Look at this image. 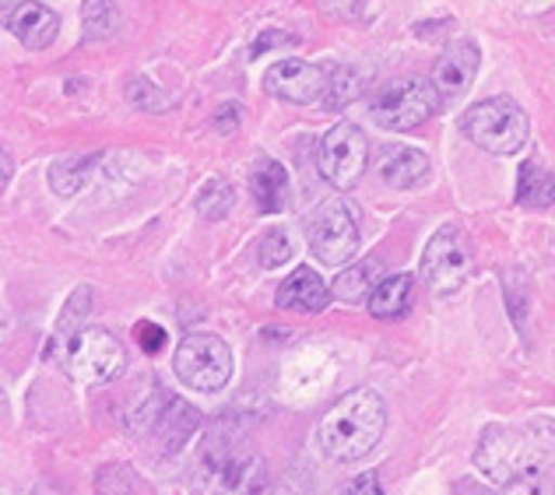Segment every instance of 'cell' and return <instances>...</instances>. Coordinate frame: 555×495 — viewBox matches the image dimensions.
Wrapping results in <instances>:
<instances>
[{
    "label": "cell",
    "instance_id": "ffe728a7",
    "mask_svg": "<svg viewBox=\"0 0 555 495\" xmlns=\"http://www.w3.org/2000/svg\"><path fill=\"white\" fill-rule=\"evenodd\" d=\"M517 204H524V208H548V204H555V172L538 162H524L517 177Z\"/></svg>",
    "mask_w": 555,
    "mask_h": 495
},
{
    "label": "cell",
    "instance_id": "9c48e42d",
    "mask_svg": "<svg viewBox=\"0 0 555 495\" xmlns=\"http://www.w3.org/2000/svg\"><path fill=\"white\" fill-rule=\"evenodd\" d=\"M472 271V250L457 225H443L422 253V282L433 296H454Z\"/></svg>",
    "mask_w": 555,
    "mask_h": 495
},
{
    "label": "cell",
    "instance_id": "9a60e30c",
    "mask_svg": "<svg viewBox=\"0 0 555 495\" xmlns=\"http://www.w3.org/2000/svg\"><path fill=\"white\" fill-rule=\"evenodd\" d=\"M379 180L393 191H415L429 180V155L412 148V144H387L379 152Z\"/></svg>",
    "mask_w": 555,
    "mask_h": 495
},
{
    "label": "cell",
    "instance_id": "5b68a950",
    "mask_svg": "<svg viewBox=\"0 0 555 495\" xmlns=\"http://www.w3.org/2000/svg\"><path fill=\"white\" fill-rule=\"evenodd\" d=\"M61 366L75 383L102 387L127 369V352L106 327H81L61 344Z\"/></svg>",
    "mask_w": 555,
    "mask_h": 495
},
{
    "label": "cell",
    "instance_id": "277c9868",
    "mask_svg": "<svg viewBox=\"0 0 555 495\" xmlns=\"http://www.w3.org/2000/svg\"><path fill=\"white\" fill-rule=\"evenodd\" d=\"M264 489V464L240 443H215L204 450L194 495H260Z\"/></svg>",
    "mask_w": 555,
    "mask_h": 495
},
{
    "label": "cell",
    "instance_id": "d6a6232c",
    "mask_svg": "<svg viewBox=\"0 0 555 495\" xmlns=\"http://www.w3.org/2000/svg\"><path fill=\"white\" fill-rule=\"evenodd\" d=\"M11 177H14V162H11V155L0 148V191H8L11 186Z\"/></svg>",
    "mask_w": 555,
    "mask_h": 495
},
{
    "label": "cell",
    "instance_id": "44dd1931",
    "mask_svg": "<svg viewBox=\"0 0 555 495\" xmlns=\"http://www.w3.org/2000/svg\"><path fill=\"white\" fill-rule=\"evenodd\" d=\"M95 162H99V155L56 158V162L50 166V186H53V194H61V197H75V194H81V186L89 183Z\"/></svg>",
    "mask_w": 555,
    "mask_h": 495
},
{
    "label": "cell",
    "instance_id": "6da1fadb",
    "mask_svg": "<svg viewBox=\"0 0 555 495\" xmlns=\"http://www.w3.org/2000/svg\"><path fill=\"white\" fill-rule=\"evenodd\" d=\"M552 454H555L552 418H531L520 421V426H489L478 440L475 468L503 485L509 478L545 474Z\"/></svg>",
    "mask_w": 555,
    "mask_h": 495
},
{
    "label": "cell",
    "instance_id": "83f0119b",
    "mask_svg": "<svg viewBox=\"0 0 555 495\" xmlns=\"http://www.w3.org/2000/svg\"><path fill=\"white\" fill-rule=\"evenodd\" d=\"M324 14L338 22H370L376 14V0H324Z\"/></svg>",
    "mask_w": 555,
    "mask_h": 495
},
{
    "label": "cell",
    "instance_id": "4dcf8cb0",
    "mask_svg": "<svg viewBox=\"0 0 555 495\" xmlns=\"http://www.w3.org/2000/svg\"><path fill=\"white\" fill-rule=\"evenodd\" d=\"M134 334H138V341H141V348L149 355H155V352H163V344H166V330L158 327V324H149V320H144V324H138L134 327Z\"/></svg>",
    "mask_w": 555,
    "mask_h": 495
},
{
    "label": "cell",
    "instance_id": "30bf717a",
    "mask_svg": "<svg viewBox=\"0 0 555 495\" xmlns=\"http://www.w3.org/2000/svg\"><path fill=\"white\" fill-rule=\"evenodd\" d=\"M310 250H313V257L320 260V264H327V268H341V264H348V260H356V253H359V222H356L352 208H348L341 197L327 200L324 208L313 214Z\"/></svg>",
    "mask_w": 555,
    "mask_h": 495
},
{
    "label": "cell",
    "instance_id": "f1b7e54d",
    "mask_svg": "<svg viewBox=\"0 0 555 495\" xmlns=\"http://www.w3.org/2000/svg\"><path fill=\"white\" fill-rule=\"evenodd\" d=\"M495 495H548L545 474H531V478H509V482L500 485Z\"/></svg>",
    "mask_w": 555,
    "mask_h": 495
},
{
    "label": "cell",
    "instance_id": "7c38bea8",
    "mask_svg": "<svg viewBox=\"0 0 555 495\" xmlns=\"http://www.w3.org/2000/svg\"><path fill=\"white\" fill-rule=\"evenodd\" d=\"M0 25L28 50L53 47L56 32H61L56 11L39 4V0H8V4H0Z\"/></svg>",
    "mask_w": 555,
    "mask_h": 495
},
{
    "label": "cell",
    "instance_id": "e0dca14e",
    "mask_svg": "<svg viewBox=\"0 0 555 495\" xmlns=\"http://www.w3.org/2000/svg\"><path fill=\"white\" fill-rule=\"evenodd\" d=\"M250 191H254V204L257 211L264 214H278L285 211L288 204V172L282 162H274V158H260L250 172Z\"/></svg>",
    "mask_w": 555,
    "mask_h": 495
},
{
    "label": "cell",
    "instance_id": "8992f818",
    "mask_svg": "<svg viewBox=\"0 0 555 495\" xmlns=\"http://www.w3.org/2000/svg\"><path fill=\"white\" fill-rule=\"evenodd\" d=\"M232 348L218 334H186L172 352V373L177 380L201 394L229 387L232 380Z\"/></svg>",
    "mask_w": 555,
    "mask_h": 495
},
{
    "label": "cell",
    "instance_id": "d4e9b609",
    "mask_svg": "<svg viewBox=\"0 0 555 495\" xmlns=\"http://www.w3.org/2000/svg\"><path fill=\"white\" fill-rule=\"evenodd\" d=\"M232 204H236V191H232V183L208 180V183H204L201 197H197V211H201V218H208V222H222V218L232 211Z\"/></svg>",
    "mask_w": 555,
    "mask_h": 495
},
{
    "label": "cell",
    "instance_id": "f546056e",
    "mask_svg": "<svg viewBox=\"0 0 555 495\" xmlns=\"http://www.w3.org/2000/svg\"><path fill=\"white\" fill-rule=\"evenodd\" d=\"M296 36L292 32H282V28H264L257 39H254V47H250V56H260V53H268V50H278V47H296Z\"/></svg>",
    "mask_w": 555,
    "mask_h": 495
},
{
    "label": "cell",
    "instance_id": "3957f363",
    "mask_svg": "<svg viewBox=\"0 0 555 495\" xmlns=\"http://www.w3.org/2000/svg\"><path fill=\"white\" fill-rule=\"evenodd\" d=\"M464 134L472 144H478L481 152L489 155H517L524 144H528L531 123L528 113L509 95H495V99H481L472 109L464 113Z\"/></svg>",
    "mask_w": 555,
    "mask_h": 495
},
{
    "label": "cell",
    "instance_id": "4fadbf2b",
    "mask_svg": "<svg viewBox=\"0 0 555 495\" xmlns=\"http://www.w3.org/2000/svg\"><path fill=\"white\" fill-rule=\"evenodd\" d=\"M141 418L144 421H138L134 429H152V432L163 435L166 454L180 450L201 426V415L194 412V407H190L186 401H180V398H166V394H155L149 404H144Z\"/></svg>",
    "mask_w": 555,
    "mask_h": 495
},
{
    "label": "cell",
    "instance_id": "5bb4252c",
    "mask_svg": "<svg viewBox=\"0 0 555 495\" xmlns=\"http://www.w3.org/2000/svg\"><path fill=\"white\" fill-rule=\"evenodd\" d=\"M478 67H481L478 42H472V39L450 42L433 67V89L440 95V106L443 102H457L467 89H472L478 78Z\"/></svg>",
    "mask_w": 555,
    "mask_h": 495
},
{
    "label": "cell",
    "instance_id": "ba28073f",
    "mask_svg": "<svg viewBox=\"0 0 555 495\" xmlns=\"http://www.w3.org/2000/svg\"><path fill=\"white\" fill-rule=\"evenodd\" d=\"M370 162V138L362 134L356 123H338L331 127L324 141H320V177H324L334 191H352L362 180Z\"/></svg>",
    "mask_w": 555,
    "mask_h": 495
},
{
    "label": "cell",
    "instance_id": "4316f807",
    "mask_svg": "<svg viewBox=\"0 0 555 495\" xmlns=\"http://www.w3.org/2000/svg\"><path fill=\"white\" fill-rule=\"evenodd\" d=\"M292 253H296V246H292V236L285 229H271L257 243V260H260V268H268V271L288 264Z\"/></svg>",
    "mask_w": 555,
    "mask_h": 495
},
{
    "label": "cell",
    "instance_id": "d6986e66",
    "mask_svg": "<svg viewBox=\"0 0 555 495\" xmlns=\"http://www.w3.org/2000/svg\"><path fill=\"white\" fill-rule=\"evenodd\" d=\"M379 278H384V260L370 257V260H362V264L348 268V271L338 274V278H334L331 299H338V302H362V299H370V292L376 288Z\"/></svg>",
    "mask_w": 555,
    "mask_h": 495
},
{
    "label": "cell",
    "instance_id": "7a4b0ae2",
    "mask_svg": "<svg viewBox=\"0 0 555 495\" xmlns=\"http://www.w3.org/2000/svg\"><path fill=\"white\" fill-rule=\"evenodd\" d=\"M384 432H387L384 398L370 387H359V390H348L341 401H334L331 412L320 418L317 440L331 460L352 464L366 457L370 450L384 440Z\"/></svg>",
    "mask_w": 555,
    "mask_h": 495
},
{
    "label": "cell",
    "instance_id": "ac0fdd59",
    "mask_svg": "<svg viewBox=\"0 0 555 495\" xmlns=\"http://www.w3.org/2000/svg\"><path fill=\"white\" fill-rule=\"evenodd\" d=\"M415 292V278L412 274H390V278H379L376 288L370 292V313L376 320H401L412 305Z\"/></svg>",
    "mask_w": 555,
    "mask_h": 495
},
{
    "label": "cell",
    "instance_id": "cb8c5ba5",
    "mask_svg": "<svg viewBox=\"0 0 555 495\" xmlns=\"http://www.w3.org/2000/svg\"><path fill=\"white\" fill-rule=\"evenodd\" d=\"M362 92V81L352 67H331L327 89H324V106L327 109H345L348 102H356Z\"/></svg>",
    "mask_w": 555,
    "mask_h": 495
},
{
    "label": "cell",
    "instance_id": "1f68e13d",
    "mask_svg": "<svg viewBox=\"0 0 555 495\" xmlns=\"http://www.w3.org/2000/svg\"><path fill=\"white\" fill-rule=\"evenodd\" d=\"M341 495H384V489H379L376 474H356L352 482L341 489Z\"/></svg>",
    "mask_w": 555,
    "mask_h": 495
},
{
    "label": "cell",
    "instance_id": "836d02e7",
    "mask_svg": "<svg viewBox=\"0 0 555 495\" xmlns=\"http://www.w3.org/2000/svg\"><path fill=\"white\" fill-rule=\"evenodd\" d=\"M236 106H222V113H218V120H215V127L218 130H236Z\"/></svg>",
    "mask_w": 555,
    "mask_h": 495
},
{
    "label": "cell",
    "instance_id": "8fae6325",
    "mask_svg": "<svg viewBox=\"0 0 555 495\" xmlns=\"http://www.w3.org/2000/svg\"><path fill=\"white\" fill-rule=\"evenodd\" d=\"M327 75L331 70L324 64H310V61H296V56H288V61H278L268 67L264 89L274 99L292 102V106H310V102L324 99Z\"/></svg>",
    "mask_w": 555,
    "mask_h": 495
},
{
    "label": "cell",
    "instance_id": "52a82bcc",
    "mask_svg": "<svg viewBox=\"0 0 555 495\" xmlns=\"http://www.w3.org/2000/svg\"><path fill=\"white\" fill-rule=\"evenodd\" d=\"M433 113H440V95H436L433 81H422V78L393 81L387 89H379L370 102L373 123L393 130V134L422 127Z\"/></svg>",
    "mask_w": 555,
    "mask_h": 495
},
{
    "label": "cell",
    "instance_id": "484cf974",
    "mask_svg": "<svg viewBox=\"0 0 555 495\" xmlns=\"http://www.w3.org/2000/svg\"><path fill=\"white\" fill-rule=\"evenodd\" d=\"M127 102L134 109H144V113H169L172 106H177V99L158 89V84H152L149 78H130L127 81Z\"/></svg>",
    "mask_w": 555,
    "mask_h": 495
},
{
    "label": "cell",
    "instance_id": "2e32d148",
    "mask_svg": "<svg viewBox=\"0 0 555 495\" xmlns=\"http://www.w3.org/2000/svg\"><path fill=\"white\" fill-rule=\"evenodd\" d=\"M282 310H296V313H320L327 310L331 302V288L324 285V278L313 268H296L278 288L274 299Z\"/></svg>",
    "mask_w": 555,
    "mask_h": 495
},
{
    "label": "cell",
    "instance_id": "603a6c76",
    "mask_svg": "<svg viewBox=\"0 0 555 495\" xmlns=\"http://www.w3.org/2000/svg\"><path fill=\"white\" fill-rule=\"evenodd\" d=\"M89 313H92V288H78L75 296L67 299L61 320H56V341L75 338L81 327H89Z\"/></svg>",
    "mask_w": 555,
    "mask_h": 495
},
{
    "label": "cell",
    "instance_id": "7402d4cb",
    "mask_svg": "<svg viewBox=\"0 0 555 495\" xmlns=\"http://www.w3.org/2000/svg\"><path fill=\"white\" fill-rule=\"evenodd\" d=\"M81 22L89 39H109L116 36V28H120V8H116L113 0H85Z\"/></svg>",
    "mask_w": 555,
    "mask_h": 495
}]
</instances>
